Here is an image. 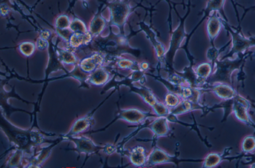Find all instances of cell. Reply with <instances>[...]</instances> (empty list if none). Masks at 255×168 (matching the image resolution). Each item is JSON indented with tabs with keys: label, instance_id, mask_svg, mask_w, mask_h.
<instances>
[{
	"label": "cell",
	"instance_id": "17",
	"mask_svg": "<svg viewBox=\"0 0 255 168\" xmlns=\"http://www.w3.org/2000/svg\"><path fill=\"white\" fill-rule=\"evenodd\" d=\"M252 106L255 109V104L253 102H251Z\"/></svg>",
	"mask_w": 255,
	"mask_h": 168
},
{
	"label": "cell",
	"instance_id": "15",
	"mask_svg": "<svg viewBox=\"0 0 255 168\" xmlns=\"http://www.w3.org/2000/svg\"><path fill=\"white\" fill-rule=\"evenodd\" d=\"M243 154H252L255 150V135H249L244 138L241 144Z\"/></svg>",
	"mask_w": 255,
	"mask_h": 168
},
{
	"label": "cell",
	"instance_id": "6",
	"mask_svg": "<svg viewBox=\"0 0 255 168\" xmlns=\"http://www.w3.org/2000/svg\"><path fill=\"white\" fill-rule=\"evenodd\" d=\"M219 13L218 11L212 12L208 16L206 23V32L212 46H215L214 41L223 27V18L220 17Z\"/></svg>",
	"mask_w": 255,
	"mask_h": 168
},
{
	"label": "cell",
	"instance_id": "11",
	"mask_svg": "<svg viewBox=\"0 0 255 168\" xmlns=\"http://www.w3.org/2000/svg\"><path fill=\"white\" fill-rule=\"evenodd\" d=\"M225 1L226 0H208L204 10V17L209 16L212 12L218 11L222 14L224 19L228 21V19L224 12Z\"/></svg>",
	"mask_w": 255,
	"mask_h": 168
},
{
	"label": "cell",
	"instance_id": "1",
	"mask_svg": "<svg viewBox=\"0 0 255 168\" xmlns=\"http://www.w3.org/2000/svg\"><path fill=\"white\" fill-rule=\"evenodd\" d=\"M253 53V51L248 50L236 55L235 58L217 60L208 79V84L225 83L233 86V74L236 71L244 73L243 68L246 60Z\"/></svg>",
	"mask_w": 255,
	"mask_h": 168
},
{
	"label": "cell",
	"instance_id": "2",
	"mask_svg": "<svg viewBox=\"0 0 255 168\" xmlns=\"http://www.w3.org/2000/svg\"><path fill=\"white\" fill-rule=\"evenodd\" d=\"M1 127L7 136L8 140L15 147L28 153L31 152L32 148L46 141L41 131L35 130H22L13 126L5 118L1 120Z\"/></svg>",
	"mask_w": 255,
	"mask_h": 168
},
{
	"label": "cell",
	"instance_id": "10",
	"mask_svg": "<svg viewBox=\"0 0 255 168\" xmlns=\"http://www.w3.org/2000/svg\"><path fill=\"white\" fill-rule=\"evenodd\" d=\"M231 148H226L223 153H211L208 155L204 160V167L206 168H213L217 166L222 161L230 159L233 160L238 158V156L232 158H227L226 156L230 154Z\"/></svg>",
	"mask_w": 255,
	"mask_h": 168
},
{
	"label": "cell",
	"instance_id": "3",
	"mask_svg": "<svg viewBox=\"0 0 255 168\" xmlns=\"http://www.w3.org/2000/svg\"><path fill=\"white\" fill-rule=\"evenodd\" d=\"M223 26L231 36V48L227 54L220 59L228 58H232L234 56L244 53L253 47H255V36L246 37L242 32L241 28L237 27L235 30L228 22L223 19Z\"/></svg>",
	"mask_w": 255,
	"mask_h": 168
},
{
	"label": "cell",
	"instance_id": "7",
	"mask_svg": "<svg viewBox=\"0 0 255 168\" xmlns=\"http://www.w3.org/2000/svg\"><path fill=\"white\" fill-rule=\"evenodd\" d=\"M72 141L75 143L76 151L79 154L84 153L87 158L94 153H96L99 147L94 144L93 141L86 136H80L75 137V136L64 138Z\"/></svg>",
	"mask_w": 255,
	"mask_h": 168
},
{
	"label": "cell",
	"instance_id": "13",
	"mask_svg": "<svg viewBox=\"0 0 255 168\" xmlns=\"http://www.w3.org/2000/svg\"><path fill=\"white\" fill-rule=\"evenodd\" d=\"M231 44V40H229L220 48H216L215 46H211L207 52V58L212 64L214 68L215 62L218 60L220 54L223 52L226 48Z\"/></svg>",
	"mask_w": 255,
	"mask_h": 168
},
{
	"label": "cell",
	"instance_id": "4",
	"mask_svg": "<svg viewBox=\"0 0 255 168\" xmlns=\"http://www.w3.org/2000/svg\"><path fill=\"white\" fill-rule=\"evenodd\" d=\"M251 106L250 100L238 92L234 98L233 114L239 121L253 127L255 130V124L252 121L249 114Z\"/></svg>",
	"mask_w": 255,
	"mask_h": 168
},
{
	"label": "cell",
	"instance_id": "8",
	"mask_svg": "<svg viewBox=\"0 0 255 168\" xmlns=\"http://www.w3.org/2000/svg\"><path fill=\"white\" fill-rule=\"evenodd\" d=\"M208 88L217 97L222 100L234 98L238 93L234 86L225 83L208 84Z\"/></svg>",
	"mask_w": 255,
	"mask_h": 168
},
{
	"label": "cell",
	"instance_id": "9",
	"mask_svg": "<svg viewBox=\"0 0 255 168\" xmlns=\"http://www.w3.org/2000/svg\"><path fill=\"white\" fill-rule=\"evenodd\" d=\"M96 109L97 108L93 109L87 115L75 120L68 133L64 136H62V137L64 138L67 137L77 135L88 129L93 124V115Z\"/></svg>",
	"mask_w": 255,
	"mask_h": 168
},
{
	"label": "cell",
	"instance_id": "12",
	"mask_svg": "<svg viewBox=\"0 0 255 168\" xmlns=\"http://www.w3.org/2000/svg\"><path fill=\"white\" fill-rule=\"evenodd\" d=\"M234 98L227 100H222L220 103L216 104L213 109L221 108L224 111V116L221 120V122L226 121L228 117L233 114V106L234 103Z\"/></svg>",
	"mask_w": 255,
	"mask_h": 168
},
{
	"label": "cell",
	"instance_id": "16",
	"mask_svg": "<svg viewBox=\"0 0 255 168\" xmlns=\"http://www.w3.org/2000/svg\"><path fill=\"white\" fill-rule=\"evenodd\" d=\"M251 10H255V5H253L252 6H250V7H249L248 8H244V12L241 17V21H242L243 20V19L244 18L246 14H247V13Z\"/></svg>",
	"mask_w": 255,
	"mask_h": 168
},
{
	"label": "cell",
	"instance_id": "5",
	"mask_svg": "<svg viewBox=\"0 0 255 168\" xmlns=\"http://www.w3.org/2000/svg\"><path fill=\"white\" fill-rule=\"evenodd\" d=\"M109 7L113 23L120 26L124 25L131 10L128 2L117 0L111 2Z\"/></svg>",
	"mask_w": 255,
	"mask_h": 168
},
{
	"label": "cell",
	"instance_id": "18",
	"mask_svg": "<svg viewBox=\"0 0 255 168\" xmlns=\"http://www.w3.org/2000/svg\"><path fill=\"white\" fill-rule=\"evenodd\" d=\"M252 56L254 57V58H255V51L254 52V53L253 54Z\"/></svg>",
	"mask_w": 255,
	"mask_h": 168
},
{
	"label": "cell",
	"instance_id": "14",
	"mask_svg": "<svg viewBox=\"0 0 255 168\" xmlns=\"http://www.w3.org/2000/svg\"><path fill=\"white\" fill-rule=\"evenodd\" d=\"M213 69L212 64L210 62L202 63L197 69V75L202 82L205 81L211 76Z\"/></svg>",
	"mask_w": 255,
	"mask_h": 168
}]
</instances>
